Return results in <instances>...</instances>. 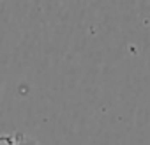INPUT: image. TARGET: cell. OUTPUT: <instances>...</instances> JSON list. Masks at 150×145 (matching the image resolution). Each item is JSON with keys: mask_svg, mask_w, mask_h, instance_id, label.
I'll list each match as a JSON object with an SVG mask.
<instances>
[{"mask_svg": "<svg viewBox=\"0 0 150 145\" xmlns=\"http://www.w3.org/2000/svg\"><path fill=\"white\" fill-rule=\"evenodd\" d=\"M0 145H39L34 138L23 134V133H14V134H2L0 136Z\"/></svg>", "mask_w": 150, "mask_h": 145, "instance_id": "obj_1", "label": "cell"}]
</instances>
